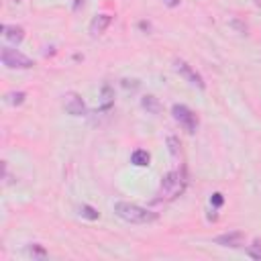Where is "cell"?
<instances>
[{
  "instance_id": "6",
  "label": "cell",
  "mask_w": 261,
  "mask_h": 261,
  "mask_svg": "<svg viewBox=\"0 0 261 261\" xmlns=\"http://www.w3.org/2000/svg\"><path fill=\"white\" fill-rule=\"evenodd\" d=\"M175 71L186 80V82H190L192 86H198V88H204V82H202V77H200V73L190 65V63H186V61H181V59H177L175 61Z\"/></svg>"
},
{
  "instance_id": "4",
  "label": "cell",
  "mask_w": 261,
  "mask_h": 261,
  "mask_svg": "<svg viewBox=\"0 0 261 261\" xmlns=\"http://www.w3.org/2000/svg\"><path fill=\"white\" fill-rule=\"evenodd\" d=\"M171 114H173L175 122H179L190 135L196 133V128H198V116H196L188 106H184V104H173Z\"/></svg>"
},
{
  "instance_id": "8",
  "label": "cell",
  "mask_w": 261,
  "mask_h": 261,
  "mask_svg": "<svg viewBox=\"0 0 261 261\" xmlns=\"http://www.w3.org/2000/svg\"><path fill=\"white\" fill-rule=\"evenodd\" d=\"M110 22H112V16H110V14H98V16H94L92 22H90V33H92L94 37H98V35H102V33L110 27Z\"/></svg>"
},
{
  "instance_id": "15",
  "label": "cell",
  "mask_w": 261,
  "mask_h": 261,
  "mask_svg": "<svg viewBox=\"0 0 261 261\" xmlns=\"http://www.w3.org/2000/svg\"><path fill=\"white\" fill-rule=\"evenodd\" d=\"M167 143H169V151H171V155H177V153H179V149H177V147H179V141H177L175 137H169Z\"/></svg>"
},
{
  "instance_id": "3",
  "label": "cell",
  "mask_w": 261,
  "mask_h": 261,
  "mask_svg": "<svg viewBox=\"0 0 261 261\" xmlns=\"http://www.w3.org/2000/svg\"><path fill=\"white\" fill-rule=\"evenodd\" d=\"M0 59H2V63H4L8 69H31V67L35 65L33 59H29L27 55H22L20 51H16V49H12V47H2Z\"/></svg>"
},
{
  "instance_id": "5",
  "label": "cell",
  "mask_w": 261,
  "mask_h": 261,
  "mask_svg": "<svg viewBox=\"0 0 261 261\" xmlns=\"http://www.w3.org/2000/svg\"><path fill=\"white\" fill-rule=\"evenodd\" d=\"M63 108H65V112L71 114V116H82V114H86V104H84L82 96L75 94V92H69V94L63 96Z\"/></svg>"
},
{
  "instance_id": "2",
  "label": "cell",
  "mask_w": 261,
  "mask_h": 261,
  "mask_svg": "<svg viewBox=\"0 0 261 261\" xmlns=\"http://www.w3.org/2000/svg\"><path fill=\"white\" fill-rule=\"evenodd\" d=\"M186 184H188V177H186V171L184 169H173L169 173H165L161 177V186H159V192H157V200H173L177 198L184 190H186Z\"/></svg>"
},
{
  "instance_id": "13",
  "label": "cell",
  "mask_w": 261,
  "mask_h": 261,
  "mask_svg": "<svg viewBox=\"0 0 261 261\" xmlns=\"http://www.w3.org/2000/svg\"><path fill=\"white\" fill-rule=\"evenodd\" d=\"M80 214H82V216H86V218H90V220H96V218L100 216V212H98L96 208L88 206V204H82V208H80Z\"/></svg>"
},
{
  "instance_id": "12",
  "label": "cell",
  "mask_w": 261,
  "mask_h": 261,
  "mask_svg": "<svg viewBox=\"0 0 261 261\" xmlns=\"http://www.w3.org/2000/svg\"><path fill=\"white\" fill-rule=\"evenodd\" d=\"M24 92H10L8 96H6V102L8 104H12V106H18V104H22L24 102Z\"/></svg>"
},
{
  "instance_id": "16",
  "label": "cell",
  "mask_w": 261,
  "mask_h": 261,
  "mask_svg": "<svg viewBox=\"0 0 261 261\" xmlns=\"http://www.w3.org/2000/svg\"><path fill=\"white\" fill-rule=\"evenodd\" d=\"M210 202H212V206H222V202H224V200H222V194H218V192H216V194H212Z\"/></svg>"
},
{
  "instance_id": "18",
  "label": "cell",
  "mask_w": 261,
  "mask_h": 261,
  "mask_svg": "<svg viewBox=\"0 0 261 261\" xmlns=\"http://www.w3.org/2000/svg\"><path fill=\"white\" fill-rule=\"evenodd\" d=\"M163 4L169 6V8H175V6L179 4V0H163Z\"/></svg>"
},
{
  "instance_id": "9",
  "label": "cell",
  "mask_w": 261,
  "mask_h": 261,
  "mask_svg": "<svg viewBox=\"0 0 261 261\" xmlns=\"http://www.w3.org/2000/svg\"><path fill=\"white\" fill-rule=\"evenodd\" d=\"M2 31H4V37L10 41V43H20L22 39H24V31H22V27H18V24H2Z\"/></svg>"
},
{
  "instance_id": "1",
  "label": "cell",
  "mask_w": 261,
  "mask_h": 261,
  "mask_svg": "<svg viewBox=\"0 0 261 261\" xmlns=\"http://www.w3.org/2000/svg\"><path fill=\"white\" fill-rule=\"evenodd\" d=\"M114 214L118 218H122L124 222H130V224H149V222L157 220V212L147 210L139 204H130V202H116Z\"/></svg>"
},
{
  "instance_id": "17",
  "label": "cell",
  "mask_w": 261,
  "mask_h": 261,
  "mask_svg": "<svg viewBox=\"0 0 261 261\" xmlns=\"http://www.w3.org/2000/svg\"><path fill=\"white\" fill-rule=\"evenodd\" d=\"M29 251H31V255H39V257H43V255H45V251H43L39 245H31V249H29Z\"/></svg>"
},
{
  "instance_id": "14",
  "label": "cell",
  "mask_w": 261,
  "mask_h": 261,
  "mask_svg": "<svg viewBox=\"0 0 261 261\" xmlns=\"http://www.w3.org/2000/svg\"><path fill=\"white\" fill-rule=\"evenodd\" d=\"M247 255H249V257H253V259H257V261H261V243H259V241H255V243L247 249Z\"/></svg>"
},
{
  "instance_id": "11",
  "label": "cell",
  "mask_w": 261,
  "mask_h": 261,
  "mask_svg": "<svg viewBox=\"0 0 261 261\" xmlns=\"http://www.w3.org/2000/svg\"><path fill=\"white\" fill-rule=\"evenodd\" d=\"M141 104H143V108H147V112H151V114H157V112L161 110V104L157 102L155 96H145Z\"/></svg>"
},
{
  "instance_id": "19",
  "label": "cell",
  "mask_w": 261,
  "mask_h": 261,
  "mask_svg": "<svg viewBox=\"0 0 261 261\" xmlns=\"http://www.w3.org/2000/svg\"><path fill=\"white\" fill-rule=\"evenodd\" d=\"M255 4H257V6H261V0H255Z\"/></svg>"
},
{
  "instance_id": "7",
  "label": "cell",
  "mask_w": 261,
  "mask_h": 261,
  "mask_svg": "<svg viewBox=\"0 0 261 261\" xmlns=\"http://www.w3.org/2000/svg\"><path fill=\"white\" fill-rule=\"evenodd\" d=\"M245 241V234L241 230H230V232H224V234H218L214 239L216 245H222V247H241Z\"/></svg>"
},
{
  "instance_id": "10",
  "label": "cell",
  "mask_w": 261,
  "mask_h": 261,
  "mask_svg": "<svg viewBox=\"0 0 261 261\" xmlns=\"http://www.w3.org/2000/svg\"><path fill=\"white\" fill-rule=\"evenodd\" d=\"M149 161H151V155L145 149H137L130 155V163L137 165V167H145V165H149Z\"/></svg>"
}]
</instances>
